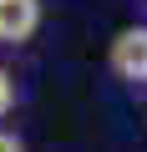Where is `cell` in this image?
<instances>
[{"mask_svg":"<svg viewBox=\"0 0 147 152\" xmlns=\"http://www.w3.org/2000/svg\"><path fill=\"white\" fill-rule=\"evenodd\" d=\"M112 71L122 81H147V26H132L112 41Z\"/></svg>","mask_w":147,"mask_h":152,"instance_id":"cell-1","label":"cell"},{"mask_svg":"<svg viewBox=\"0 0 147 152\" xmlns=\"http://www.w3.org/2000/svg\"><path fill=\"white\" fill-rule=\"evenodd\" d=\"M41 26V0H0V41L20 46Z\"/></svg>","mask_w":147,"mask_h":152,"instance_id":"cell-2","label":"cell"},{"mask_svg":"<svg viewBox=\"0 0 147 152\" xmlns=\"http://www.w3.org/2000/svg\"><path fill=\"white\" fill-rule=\"evenodd\" d=\"M10 107H15V81H10V71L0 66V117H5Z\"/></svg>","mask_w":147,"mask_h":152,"instance_id":"cell-3","label":"cell"},{"mask_svg":"<svg viewBox=\"0 0 147 152\" xmlns=\"http://www.w3.org/2000/svg\"><path fill=\"white\" fill-rule=\"evenodd\" d=\"M0 152H26V147H20V137H15V132H0Z\"/></svg>","mask_w":147,"mask_h":152,"instance_id":"cell-4","label":"cell"}]
</instances>
